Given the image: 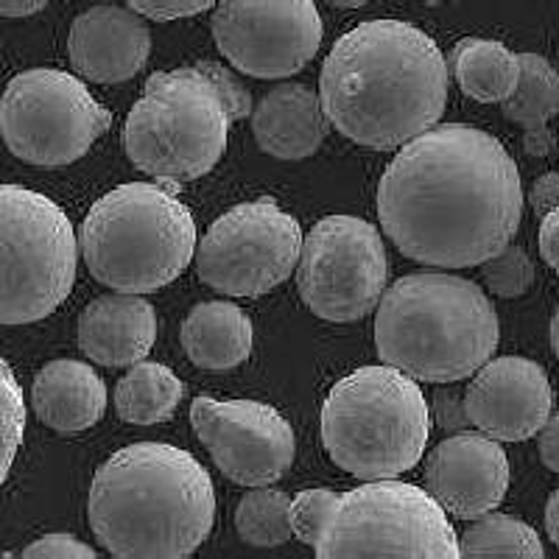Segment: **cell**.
<instances>
[{
	"instance_id": "cell-29",
	"label": "cell",
	"mask_w": 559,
	"mask_h": 559,
	"mask_svg": "<svg viewBox=\"0 0 559 559\" xmlns=\"http://www.w3.org/2000/svg\"><path fill=\"white\" fill-rule=\"evenodd\" d=\"M23 433H26V403L23 392L17 386V378L12 376V367L3 364V476L12 471L14 456L23 445Z\"/></svg>"
},
{
	"instance_id": "cell-37",
	"label": "cell",
	"mask_w": 559,
	"mask_h": 559,
	"mask_svg": "<svg viewBox=\"0 0 559 559\" xmlns=\"http://www.w3.org/2000/svg\"><path fill=\"white\" fill-rule=\"evenodd\" d=\"M48 0H0V14L3 17H32L39 9H45Z\"/></svg>"
},
{
	"instance_id": "cell-2",
	"label": "cell",
	"mask_w": 559,
	"mask_h": 559,
	"mask_svg": "<svg viewBox=\"0 0 559 559\" xmlns=\"http://www.w3.org/2000/svg\"><path fill=\"white\" fill-rule=\"evenodd\" d=\"M448 73L426 32L403 20H367L333 45L319 96L338 134L389 152L437 127L448 104Z\"/></svg>"
},
{
	"instance_id": "cell-5",
	"label": "cell",
	"mask_w": 559,
	"mask_h": 559,
	"mask_svg": "<svg viewBox=\"0 0 559 559\" xmlns=\"http://www.w3.org/2000/svg\"><path fill=\"white\" fill-rule=\"evenodd\" d=\"M90 274L112 292L148 294L197 261L191 210L163 182H129L98 199L79 229Z\"/></svg>"
},
{
	"instance_id": "cell-6",
	"label": "cell",
	"mask_w": 559,
	"mask_h": 559,
	"mask_svg": "<svg viewBox=\"0 0 559 559\" xmlns=\"http://www.w3.org/2000/svg\"><path fill=\"white\" fill-rule=\"evenodd\" d=\"M431 408L417 378L403 369L361 367L328 392L322 442L333 462L364 481L397 478L423 459Z\"/></svg>"
},
{
	"instance_id": "cell-10",
	"label": "cell",
	"mask_w": 559,
	"mask_h": 559,
	"mask_svg": "<svg viewBox=\"0 0 559 559\" xmlns=\"http://www.w3.org/2000/svg\"><path fill=\"white\" fill-rule=\"evenodd\" d=\"M112 115L90 96L82 79L34 68L7 84L0 127L9 152L28 166L62 168L82 159L107 134Z\"/></svg>"
},
{
	"instance_id": "cell-7",
	"label": "cell",
	"mask_w": 559,
	"mask_h": 559,
	"mask_svg": "<svg viewBox=\"0 0 559 559\" xmlns=\"http://www.w3.org/2000/svg\"><path fill=\"white\" fill-rule=\"evenodd\" d=\"M236 123L224 90L202 64L152 73L123 127V148L138 171L177 191L202 179L227 152Z\"/></svg>"
},
{
	"instance_id": "cell-28",
	"label": "cell",
	"mask_w": 559,
	"mask_h": 559,
	"mask_svg": "<svg viewBox=\"0 0 559 559\" xmlns=\"http://www.w3.org/2000/svg\"><path fill=\"white\" fill-rule=\"evenodd\" d=\"M338 492L333 489H302L292 498V528L294 540L306 543V546L317 548L322 540V532L331 521L333 509H336Z\"/></svg>"
},
{
	"instance_id": "cell-13",
	"label": "cell",
	"mask_w": 559,
	"mask_h": 559,
	"mask_svg": "<svg viewBox=\"0 0 559 559\" xmlns=\"http://www.w3.org/2000/svg\"><path fill=\"white\" fill-rule=\"evenodd\" d=\"M213 37L247 76L286 79L317 57L324 28L313 0H218Z\"/></svg>"
},
{
	"instance_id": "cell-25",
	"label": "cell",
	"mask_w": 559,
	"mask_h": 559,
	"mask_svg": "<svg viewBox=\"0 0 559 559\" xmlns=\"http://www.w3.org/2000/svg\"><path fill=\"white\" fill-rule=\"evenodd\" d=\"M236 528L241 540L258 548L283 546L294 537L292 528V498L283 489L252 487V492L238 501Z\"/></svg>"
},
{
	"instance_id": "cell-18",
	"label": "cell",
	"mask_w": 559,
	"mask_h": 559,
	"mask_svg": "<svg viewBox=\"0 0 559 559\" xmlns=\"http://www.w3.org/2000/svg\"><path fill=\"white\" fill-rule=\"evenodd\" d=\"M157 342V313L138 294H104L79 317V347L90 361L118 369L132 367Z\"/></svg>"
},
{
	"instance_id": "cell-40",
	"label": "cell",
	"mask_w": 559,
	"mask_h": 559,
	"mask_svg": "<svg viewBox=\"0 0 559 559\" xmlns=\"http://www.w3.org/2000/svg\"><path fill=\"white\" fill-rule=\"evenodd\" d=\"M328 3H333V7H342V9H358V7H364V3H369V0H328Z\"/></svg>"
},
{
	"instance_id": "cell-12",
	"label": "cell",
	"mask_w": 559,
	"mask_h": 559,
	"mask_svg": "<svg viewBox=\"0 0 559 559\" xmlns=\"http://www.w3.org/2000/svg\"><path fill=\"white\" fill-rule=\"evenodd\" d=\"M389 261L381 233L356 216L313 224L297 263V292L324 322H356L386 292Z\"/></svg>"
},
{
	"instance_id": "cell-34",
	"label": "cell",
	"mask_w": 559,
	"mask_h": 559,
	"mask_svg": "<svg viewBox=\"0 0 559 559\" xmlns=\"http://www.w3.org/2000/svg\"><path fill=\"white\" fill-rule=\"evenodd\" d=\"M540 252L543 261L559 274V207L543 216L540 224Z\"/></svg>"
},
{
	"instance_id": "cell-16",
	"label": "cell",
	"mask_w": 559,
	"mask_h": 559,
	"mask_svg": "<svg viewBox=\"0 0 559 559\" xmlns=\"http://www.w3.org/2000/svg\"><path fill=\"white\" fill-rule=\"evenodd\" d=\"M426 489L459 521L489 515L509 489L507 453L484 431L453 433L428 456Z\"/></svg>"
},
{
	"instance_id": "cell-41",
	"label": "cell",
	"mask_w": 559,
	"mask_h": 559,
	"mask_svg": "<svg viewBox=\"0 0 559 559\" xmlns=\"http://www.w3.org/2000/svg\"><path fill=\"white\" fill-rule=\"evenodd\" d=\"M428 3H431V7H437V3H439V0H428Z\"/></svg>"
},
{
	"instance_id": "cell-17",
	"label": "cell",
	"mask_w": 559,
	"mask_h": 559,
	"mask_svg": "<svg viewBox=\"0 0 559 559\" xmlns=\"http://www.w3.org/2000/svg\"><path fill=\"white\" fill-rule=\"evenodd\" d=\"M140 17L121 7H93L79 14L68 37V57L79 76L96 84L138 76L152 53V32Z\"/></svg>"
},
{
	"instance_id": "cell-23",
	"label": "cell",
	"mask_w": 559,
	"mask_h": 559,
	"mask_svg": "<svg viewBox=\"0 0 559 559\" xmlns=\"http://www.w3.org/2000/svg\"><path fill=\"white\" fill-rule=\"evenodd\" d=\"M448 64L459 87L473 102L481 104H503L521 82V53H512L507 45L496 39H459Z\"/></svg>"
},
{
	"instance_id": "cell-4",
	"label": "cell",
	"mask_w": 559,
	"mask_h": 559,
	"mask_svg": "<svg viewBox=\"0 0 559 559\" xmlns=\"http://www.w3.org/2000/svg\"><path fill=\"white\" fill-rule=\"evenodd\" d=\"M498 333L487 294L456 274H406L378 302V353L417 381L456 383L473 376L496 353Z\"/></svg>"
},
{
	"instance_id": "cell-1",
	"label": "cell",
	"mask_w": 559,
	"mask_h": 559,
	"mask_svg": "<svg viewBox=\"0 0 559 559\" xmlns=\"http://www.w3.org/2000/svg\"><path fill=\"white\" fill-rule=\"evenodd\" d=\"M378 216L389 241L412 261L481 266L521 227V171L492 134L467 123L431 127L383 171Z\"/></svg>"
},
{
	"instance_id": "cell-22",
	"label": "cell",
	"mask_w": 559,
	"mask_h": 559,
	"mask_svg": "<svg viewBox=\"0 0 559 559\" xmlns=\"http://www.w3.org/2000/svg\"><path fill=\"white\" fill-rule=\"evenodd\" d=\"M559 112V73L540 53H521V82L515 93L503 102V115L512 123H521L526 138V152L532 157H546L551 152L548 121Z\"/></svg>"
},
{
	"instance_id": "cell-24",
	"label": "cell",
	"mask_w": 559,
	"mask_h": 559,
	"mask_svg": "<svg viewBox=\"0 0 559 559\" xmlns=\"http://www.w3.org/2000/svg\"><path fill=\"white\" fill-rule=\"evenodd\" d=\"M185 386L166 364L138 361L115 386V412L132 426H157L177 412Z\"/></svg>"
},
{
	"instance_id": "cell-19",
	"label": "cell",
	"mask_w": 559,
	"mask_h": 559,
	"mask_svg": "<svg viewBox=\"0 0 559 559\" xmlns=\"http://www.w3.org/2000/svg\"><path fill=\"white\" fill-rule=\"evenodd\" d=\"M328 115L322 96L306 84H277L252 109L258 146L277 159H306L324 143Z\"/></svg>"
},
{
	"instance_id": "cell-26",
	"label": "cell",
	"mask_w": 559,
	"mask_h": 559,
	"mask_svg": "<svg viewBox=\"0 0 559 559\" xmlns=\"http://www.w3.org/2000/svg\"><path fill=\"white\" fill-rule=\"evenodd\" d=\"M462 557H543L540 537L528 523L509 515H484L459 537Z\"/></svg>"
},
{
	"instance_id": "cell-15",
	"label": "cell",
	"mask_w": 559,
	"mask_h": 559,
	"mask_svg": "<svg viewBox=\"0 0 559 559\" xmlns=\"http://www.w3.org/2000/svg\"><path fill=\"white\" fill-rule=\"evenodd\" d=\"M471 426L498 442H523L551 417L554 392L546 369L532 358H489L464 392Z\"/></svg>"
},
{
	"instance_id": "cell-39",
	"label": "cell",
	"mask_w": 559,
	"mask_h": 559,
	"mask_svg": "<svg viewBox=\"0 0 559 559\" xmlns=\"http://www.w3.org/2000/svg\"><path fill=\"white\" fill-rule=\"evenodd\" d=\"M551 347H554V353H557V358H559V306H557V311H554V317H551Z\"/></svg>"
},
{
	"instance_id": "cell-20",
	"label": "cell",
	"mask_w": 559,
	"mask_h": 559,
	"mask_svg": "<svg viewBox=\"0 0 559 559\" xmlns=\"http://www.w3.org/2000/svg\"><path fill=\"white\" fill-rule=\"evenodd\" d=\"M32 406L34 414L53 431H87L104 417L107 386L90 364L59 358L45 364L34 378Z\"/></svg>"
},
{
	"instance_id": "cell-35",
	"label": "cell",
	"mask_w": 559,
	"mask_h": 559,
	"mask_svg": "<svg viewBox=\"0 0 559 559\" xmlns=\"http://www.w3.org/2000/svg\"><path fill=\"white\" fill-rule=\"evenodd\" d=\"M532 207L540 218L559 207V174H546V177L537 179L532 191Z\"/></svg>"
},
{
	"instance_id": "cell-9",
	"label": "cell",
	"mask_w": 559,
	"mask_h": 559,
	"mask_svg": "<svg viewBox=\"0 0 559 559\" xmlns=\"http://www.w3.org/2000/svg\"><path fill=\"white\" fill-rule=\"evenodd\" d=\"M317 557H462L448 512L428 489L378 478L342 492Z\"/></svg>"
},
{
	"instance_id": "cell-30",
	"label": "cell",
	"mask_w": 559,
	"mask_h": 559,
	"mask_svg": "<svg viewBox=\"0 0 559 559\" xmlns=\"http://www.w3.org/2000/svg\"><path fill=\"white\" fill-rule=\"evenodd\" d=\"M431 419L439 431L445 433H459L471 426V417H467V406H464V394L459 392L453 383H439V389L433 392L431 401Z\"/></svg>"
},
{
	"instance_id": "cell-8",
	"label": "cell",
	"mask_w": 559,
	"mask_h": 559,
	"mask_svg": "<svg viewBox=\"0 0 559 559\" xmlns=\"http://www.w3.org/2000/svg\"><path fill=\"white\" fill-rule=\"evenodd\" d=\"M0 243V322L28 324L51 317L73 292L82 249L68 213L43 193L3 185Z\"/></svg>"
},
{
	"instance_id": "cell-3",
	"label": "cell",
	"mask_w": 559,
	"mask_h": 559,
	"mask_svg": "<svg viewBox=\"0 0 559 559\" xmlns=\"http://www.w3.org/2000/svg\"><path fill=\"white\" fill-rule=\"evenodd\" d=\"M87 521L104 551L121 559H179L213 532L216 489L182 448L138 442L93 476Z\"/></svg>"
},
{
	"instance_id": "cell-11",
	"label": "cell",
	"mask_w": 559,
	"mask_h": 559,
	"mask_svg": "<svg viewBox=\"0 0 559 559\" xmlns=\"http://www.w3.org/2000/svg\"><path fill=\"white\" fill-rule=\"evenodd\" d=\"M302 243L297 218L272 199L236 204L199 243V280L227 297H261L292 277Z\"/></svg>"
},
{
	"instance_id": "cell-32",
	"label": "cell",
	"mask_w": 559,
	"mask_h": 559,
	"mask_svg": "<svg viewBox=\"0 0 559 559\" xmlns=\"http://www.w3.org/2000/svg\"><path fill=\"white\" fill-rule=\"evenodd\" d=\"M218 0H127V7L148 20H179L207 12Z\"/></svg>"
},
{
	"instance_id": "cell-38",
	"label": "cell",
	"mask_w": 559,
	"mask_h": 559,
	"mask_svg": "<svg viewBox=\"0 0 559 559\" xmlns=\"http://www.w3.org/2000/svg\"><path fill=\"white\" fill-rule=\"evenodd\" d=\"M546 532L548 537L554 540V546L559 548V489L548 498V507H546Z\"/></svg>"
},
{
	"instance_id": "cell-31",
	"label": "cell",
	"mask_w": 559,
	"mask_h": 559,
	"mask_svg": "<svg viewBox=\"0 0 559 559\" xmlns=\"http://www.w3.org/2000/svg\"><path fill=\"white\" fill-rule=\"evenodd\" d=\"M17 557L26 559H96V548H90L73 534H45L32 546L20 548Z\"/></svg>"
},
{
	"instance_id": "cell-14",
	"label": "cell",
	"mask_w": 559,
	"mask_h": 559,
	"mask_svg": "<svg viewBox=\"0 0 559 559\" xmlns=\"http://www.w3.org/2000/svg\"><path fill=\"white\" fill-rule=\"evenodd\" d=\"M191 423L218 471L241 487H266L294 464L297 439L288 419L258 401L197 397Z\"/></svg>"
},
{
	"instance_id": "cell-21",
	"label": "cell",
	"mask_w": 559,
	"mask_h": 559,
	"mask_svg": "<svg viewBox=\"0 0 559 559\" xmlns=\"http://www.w3.org/2000/svg\"><path fill=\"white\" fill-rule=\"evenodd\" d=\"M252 319L233 302L213 299L193 308L182 322V347L197 367L233 369L252 353Z\"/></svg>"
},
{
	"instance_id": "cell-36",
	"label": "cell",
	"mask_w": 559,
	"mask_h": 559,
	"mask_svg": "<svg viewBox=\"0 0 559 559\" xmlns=\"http://www.w3.org/2000/svg\"><path fill=\"white\" fill-rule=\"evenodd\" d=\"M540 459L548 471L559 473V412L548 417V423L540 431Z\"/></svg>"
},
{
	"instance_id": "cell-33",
	"label": "cell",
	"mask_w": 559,
	"mask_h": 559,
	"mask_svg": "<svg viewBox=\"0 0 559 559\" xmlns=\"http://www.w3.org/2000/svg\"><path fill=\"white\" fill-rule=\"evenodd\" d=\"M199 64H202L210 76L216 79L218 87L224 90V96H227V102H229V109H233V118H236V121L247 118V115L252 112V98H249L247 90L236 82V76H233V73H229V70L218 62H199Z\"/></svg>"
},
{
	"instance_id": "cell-27",
	"label": "cell",
	"mask_w": 559,
	"mask_h": 559,
	"mask_svg": "<svg viewBox=\"0 0 559 559\" xmlns=\"http://www.w3.org/2000/svg\"><path fill=\"white\" fill-rule=\"evenodd\" d=\"M481 277L489 292L498 297H523L534 286V263L521 247L509 243L487 263H481Z\"/></svg>"
}]
</instances>
